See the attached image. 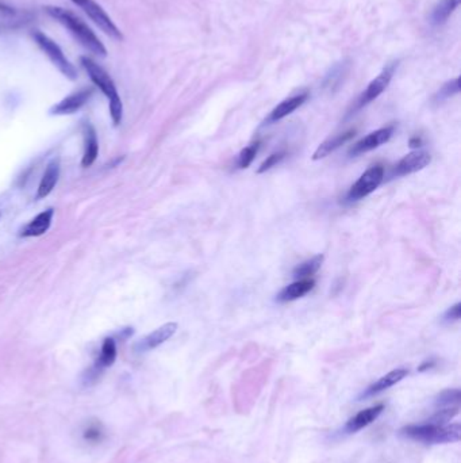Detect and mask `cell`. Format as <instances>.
<instances>
[{"label": "cell", "mask_w": 461, "mask_h": 463, "mask_svg": "<svg viewBox=\"0 0 461 463\" xmlns=\"http://www.w3.org/2000/svg\"><path fill=\"white\" fill-rule=\"evenodd\" d=\"M45 11H47V16H52L59 23H62L65 29H68L69 33L76 38V41L80 45H83L87 50H90L96 56L106 57L107 50L102 44V41L96 37V34L91 30V28L84 21H81L78 16H75L72 11L65 10L62 7H56V6H47Z\"/></svg>", "instance_id": "1"}, {"label": "cell", "mask_w": 461, "mask_h": 463, "mask_svg": "<svg viewBox=\"0 0 461 463\" xmlns=\"http://www.w3.org/2000/svg\"><path fill=\"white\" fill-rule=\"evenodd\" d=\"M400 435L425 445H444L459 442L461 438V427L459 423L453 424H412L403 427Z\"/></svg>", "instance_id": "2"}, {"label": "cell", "mask_w": 461, "mask_h": 463, "mask_svg": "<svg viewBox=\"0 0 461 463\" xmlns=\"http://www.w3.org/2000/svg\"><path fill=\"white\" fill-rule=\"evenodd\" d=\"M80 62H81L83 68L86 69V72L88 74L90 79L93 80V84L106 95V98L108 99V105H110V114H111L112 122H114V125L121 124L123 117V105L121 96H119L118 90L115 87L114 80L111 79V76L99 64H96L88 56H83L80 59Z\"/></svg>", "instance_id": "3"}, {"label": "cell", "mask_w": 461, "mask_h": 463, "mask_svg": "<svg viewBox=\"0 0 461 463\" xmlns=\"http://www.w3.org/2000/svg\"><path fill=\"white\" fill-rule=\"evenodd\" d=\"M33 38L37 42V45L41 47V50L49 57V60L53 62V65L62 72L64 76L68 77L69 80H76V68L74 67V64H71V62L65 57L62 47H59L52 38H49L47 34H44L42 31H34Z\"/></svg>", "instance_id": "4"}, {"label": "cell", "mask_w": 461, "mask_h": 463, "mask_svg": "<svg viewBox=\"0 0 461 463\" xmlns=\"http://www.w3.org/2000/svg\"><path fill=\"white\" fill-rule=\"evenodd\" d=\"M76 6H78L93 23L110 37L115 40H122V31L117 28V25L112 22V19L107 16V13L95 1V0H71Z\"/></svg>", "instance_id": "5"}, {"label": "cell", "mask_w": 461, "mask_h": 463, "mask_svg": "<svg viewBox=\"0 0 461 463\" xmlns=\"http://www.w3.org/2000/svg\"><path fill=\"white\" fill-rule=\"evenodd\" d=\"M383 178H385V168L382 166L370 167L351 187L346 200L348 201H358V200L367 197L380 185V183L383 182Z\"/></svg>", "instance_id": "6"}, {"label": "cell", "mask_w": 461, "mask_h": 463, "mask_svg": "<svg viewBox=\"0 0 461 463\" xmlns=\"http://www.w3.org/2000/svg\"><path fill=\"white\" fill-rule=\"evenodd\" d=\"M117 343L115 340L112 338H106L103 344H102V350H100V354L98 356L95 365L93 366V369L87 372V377L84 378L86 379V384L87 385H91L93 384L99 375L103 372V371L108 369L110 366L114 365L115 359H117Z\"/></svg>", "instance_id": "7"}, {"label": "cell", "mask_w": 461, "mask_h": 463, "mask_svg": "<svg viewBox=\"0 0 461 463\" xmlns=\"http://www.w3.org/2000/svg\"><path fill=\"white\" fill-rule=\"evenodd\" d=\"M93 93V88H83L80 91L71 93L66 98H64L57 105L50 108L52 115H69L75 114L80 108H83L91 98Z\"/></svg>", "instance_id": "8"}, {"label": "cell", "mask_w": 461, "mask_h": 463, "mask_svg": "<svg viewBox=\"0 0 461 463\" xmlns=\"http://www.w3.org/2000/svg\"><path fill=\"white\" fill-rule=\"evenodd\" d=\"M176 331H177L176 323H167V324L161 325L152 333H149L148 336H145L144 339L141 340L136 345V350L139 353H146V351L154 350L158 345L164 344L167 340H170L176 333Z\"/></svg>", "instance_id": "9"}, {"label": "cell", "mask_w": 461, "mask_h": 463, "mask_svg": "<svg viewBox=\"0 0 461 463\" xmlns=\"http://www.w3.org/2000/svg\"><path fill=\"white\" fill-rule=\"evenodd\" d=\"M431 161V154L425 151H414L412 154H406L399 163L397 164L394 175L397 176H404L414 173L416 171L424 170L426 166H429Z\"/></svg>", "instance_id": "10"}, {"label": "cell", "mask_w": 461, "mask_h": 463, "mask_svg": "<svg viewBox=\"0 0 461 463\" xmlns=\"http://www.w3.org/2000/svg\"><path fill=\"white\" fill-rule=\"evenodd\" d=\"M394 71H395V65H390L383 69V72L373 79L370 83H369L367 90L364 91V93L361 95V99L358 102V108H363L366 105L370 103L372 101H375L380 93L385 91V88L388 87L391 79H392V75H394Z\"/></svg>", "instance_id": "11"}, {"label": "cell", "mask_w": 461, "mask_h": 463, "mask_svg": "<svg viewBox=\"0 0 461 463\" xmlns=\"http://www.w3.org/2000/svg\"><path fill=\"white\" fill-rule=\"evenodd\" d=\"M394 133V126H385L376 132H372L366 139H360L357 144H354V148L351 149V154H360L369 152L382 144H385L388 139H391Z\"/></svg>", "instance_id": "12"}, {"label": "cell", "mask_w": 461, "mask_h": 463, "mask_svg": "<svg viewBox=\"0 0 461 463\" xmlns=\"http://www.w3.org/2000/svg\"><path fill=\"white\" fill-rule=\"evenodd\" d=\"M383 411H385V405L378 404V405H373L370 408L358 412L352 418H349V421L345 425V431L348 433H354L368 427L369 424H372L378 417L383 413Z\"/></svg>", "instance_id": "13"}, {"label": "cell", "mask_w": 461, "mask_h": 463, "mask_svg": "<svg viewBox=\"0 0 461 463\" xmlns=\"http://www.w3.org/2000/svg\"><path fill=\"white\" fill-rule=\"evenodd\" d=\"M83 137H84V154L81 159V166L84 168H88L96 161L99 154L98 135L95 127L90 122L83 125Z\"/></svg>", "instance_id": "14"}, {"label": "cell", "mask_w": 461, "mask_h": 463, "mask_svg": "<svg viewBox=\"0 0 461 463\" xmlns=\"http://www.w3.org/2000/svg\"><path fill=\"white\" fill-rule=\"evenodd\" d=\"M53 217H54V209H52V207L37 215L29 224H26L22 228L19 236L21 237H38V236L45 234L52 225Z\"/></svg>", "instance_id": "15"}, {"label": "cell", "mask_w": 461, "mask_h": 463, "mask_svg": "<svg viewBox=\"0 0 461 463\" xmlns=\"http://www.w3.org/2000/svg\"><path fill=\"white\" fill-rule=\"evenodd\" d=\"M407 374H409L407 369H397V370L390 371L388 374H385V377H382L375 384L369 386L368 389H366V391L360 396V399H368L375 394L385 391L391 386L397 385L403 378H406Z\"/></svg>", "instance_id": "16"}, {"label": "cell", "mask_w": 461, "mask_h": 463, "mask_svg": "<svg viewBox=\"0 0 461 463\" xmlns=\"http://www.w3.org/2000/svg\"><path fill=\"white\" fill-rule=\"evenodd\" d=\"M59 178H60V159H53L52 161H49L47 170L42 175V179L40 182L38 191H37V198L38 200L47 198L57 185Z\"/></svg>", "instance_id": "17"}, {"label": "cell", "mask_w": 461, "mask_h": 463, "mask_svg": "<svg viewBox=\"0 0 461 463\" xmlns=\"http://www.w3.org/2000/svg\"><path fill=\"white\" fill-rule=\"evenodd\" d=\"M308 95L306 93H299V95H295L292 98H288V99L283 101L280 105H277L276 108L272 110V113L269 114L267 122L268 124L276 122V121L283 120L284 117L290 115L296 108H300L308 101Z\"/></svg>", "instance_id": "18"}, {"label": "cell", "mask_w": 461, "mask_h": 463, "mask_svg": "<svg viewBox=\"0 0 461 463\" xmlns=\"http://www.w3.org/2000/svg\"><path fill=\"white\" fill-rule=\"evenodd\" d=\"M315 282L313 279H300L293 282L290 286L284 287L280 293L277 294V301L279 302H290V301H295L303 295L313 290Z\"/></svg>", "instance_id": "19"}, {"label": "cell", "mask_w": 461, "mask_h": 463, "mask_svg": "<svg viewBox=\"0 0 461 463\" xmlns=\"http://www.w3.org/2000/svg\"><path fill=\"white\" fill-rule=\"evenodd\" d=\"M354 130H348V132H344L341 135H337L334 136L333 139H326L323 141L322 144L317 148V151L313 154V160H321V159H325L326 156H329L330 154H333L334 151H337L341 145H344L345 142H348L349 139H352L354 137Z\"/></svg>", "instance_id": "20"}, {"label": "cell", "mask_w": 461, "mask_h": 463, "mask_svg": "<svg viewBox=\"0 0 461 463\" xmlns=\"http://www.w3.org/2000/svg\"><path fill=\"white\" fill-rule=\"evenodd\" d=\"M460 0H441L433 10L431 21L434 25H443L459 7Z\"/></svg>", "instance_id": "21"}, {"label": "cell", "mask_w": 461, "mask_h": 463, "mask_svg": "<svg viewBox=\"0 0 461 463\" xmlns=\"http://www.w3.org/2000/svg\"><path fill=\"white\" fill-rule=\"evenodd\" d=\"M83 439L90 445H99L105 439V428L99 420H90L83 428Z\"/></svg>", "instance_id": "22"}, {"label": "cell", "mask_w": 461, "mask_h": 463, "mask_svg": "<svg viewBox=\"0 0 461 463\" xmlns=\"http://www.w3.org/2000/svg\"><path fill=\"white\" fill-rule=\"evenodd\" d=\"M323 255H317L311 258L310 261L302 263L293 270V277L295 278L310 279L311 275H314L322 265Z\"/></svg>", "instance_id": "23"}, {"label": "cell", "mask_w": 461, "mask_h": 463, "mask_svg": "<svg viewBox=\"0 0 461 463\" xmlns=\"http://www.w3.org/2000/svg\"><path fill=\"white\" fill-rule=\"evenodd\" d=\"M461 391L459 389H448L441 391L436 399V406L443 408H460Z\"/></svg>", "instance_id": "24"}, {"label": "cell", "mask_w": 461, "mask_h": 463, "mask_svg": "<svg viewBox=\"0 0 461 463\" xmlns=\"http://www.w3.org/2000/svg\"><path fill=\"white\" fill-rule=\"evenodd\" d=\"M259 148H260V142L257 141V142L246 147L245 149H243L238 156V167L243 170L247 168L252 164V161L255 160V156L257 154Z\"/></svg>", "instance_id": "25"}, {"label": "cell", "mask_w": 461, "mask_h": 463, "mask_svg": "<svg viewBox=\"0 0 461 463\" xmlns=\"http://www.w3.org/2000/svg\"><path fill=\"white\" fill-rule=\"evenodd\" d=\"M284 156H286L284 152H277V154H272L271 156H268V159L262 161L260 168L257 170V173H262L265 171L271 170L272 167H275L276 164H279L284 159Z\"/></svg>", "instance_id": "26"}, {"label": "cell", "mask_w": 461, "mask_h": 463, "mask_svg": "<svg viewBox=\"0 0 461 463\" xmlns=\"http://www.w3.org/2000/svg\"><path fill=\"white\" fill-rule=\"evenodd\" d=\"M459 91H460V79H455V80L449 81L448 84L443 87V90L438 93V98L445 99L449 96H453L455 93H457Z\"/></svg>", "instance_id": "27"}, {"label": "cell", "mask_w": 461, "mask_h": 463, "mask_svg": "<svg viewBox=\"0 0 461 463\" xmlns=\"http://www.w3.org/2000/svg\"><path fill=\"white\" fill-rule=\"evenodd\" d=\"M461 316V304L457 302L456 305H453L452 308L446 310L444 314V321L446 323H453V321H459Z\"/></svg>", "instance_id": "28"}, {"label": "cell", "mask_w": 461, "mask_h": 463, "mask_svg": "<svg viewBox=\"0 0 461 463\" xmlns=\"http://www.w3.org/2000/svg\"><path fill=\"white\" fill-rule=\"evenodd\" d=\"M422 145V139H419V137H413V139H410V147L412 148H419Z\"/></svg>", "instance_id": "29"}]
</instances>
